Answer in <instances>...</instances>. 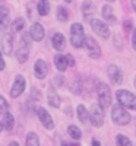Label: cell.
Masks as SVG:
<instances>
[{"instance_id": "6", "label": "cell", "mask_w": 136, "mask_h": 146, "mask_svg": "<svg viewBox=\"0 0 136 146\" xmlns=\"http://www.w3.org/2000/svg\"><path fill=\"white\" fill-rule=\"evenodd\" d=\"M89 120L94 127H101L104 124V110L100 107V104H94L89 113Z\"/></svg>"}, {"instance_id": "7", "label": "cell", "mask_w": 136, "mask_h": 146, "mask_svg": "<svg viewBox=\"0 0 136 146\" xmlns=\"http://www.w3.org/2000/svg\"><path fill=\"white\" fill-rule=\"evenodd\" d=\"M91 28H92V31H94L97 35L103 36L104 40H107L108 36H110V29H108V27H107V23H104V22L100 21V19H91Z\"/></svg>"}, {"instance_id": "32", "label": "cell", "mask_w": 136, "mask_h": 146, "mask_svg": "<svg viewBox=\"0 0 136 146\" xmlns=\"http://www.w3.org/2000/svg\"><path fill=\"white\" fill-rule=\"evenodd\" d=\"M132 45H133V50L136 51V28L133 29V34H132Z\"/></svg>"}, {"instance_id": "13", "label": "cell", "mask_w": 136, "mask_h": 146, "mask_svg": "<svg viewBox=\"0 0 136 146\" xmlns=\"http://www.w3.org/2000/svg\"><path fill=\"white\" fill-rule=\"evenodd\" d=\"M10 25V19H9V9L0 3V31H6Z\"/></svg>"}, {"instance_id": "34", "label": "cell", "mask_w": 136, "mask_h": 146, "mask_svg": "<svg viewBox=\"0 0 136 146\" xmlns=\"http://www.w3.org/2000/svg\"><path fill=\"white\" fill-rule=\"evenodd\" d=\"M61 146H79L75 142H61Z\"/></svg>"}, {"instance_id": "5", "label": "cell", "mask_w": 136, "mask_h": 146, "mask_svg": "<svg viewBox=\"0 0 136 146\" xmlns=\"http://www.w3.org/2000/svg\"><path fill=\"white\" fill-rule=\"evenodd\" d=\"M29 35V34H28ZM27 34L22 35L21 38V47L18 48V53H16V58L19 63H23L28 60V56H29V36Z\"/></svg>"}, {"instance_id": "33", "label": "cell", "mask_w": 136, "mask_h": 146, "mask_svg": "<svg viewBox=\"0 0 136 146\" xmlns=\"http://www.w3.org/2000/svg\"><path fill=\"white\" fill-rule=\"evenodd\" d=\"M66 60H67V64H70V66H75V60H73L72 54H67V56H66Z\"/></svg>"}, {"instance_id": "27", "label": "cell", "mask_w": 136, "mask_h": 146, "mask_svg": "<svg viewBox=\"0 0 136 146\" xmlns=\"http://www.w3.org/2000/svg\"><path fill=\"white\" fill-rule=\"evenodd\" d=\"M116 142H117L119 146H133L132 142H130V139L127 136H125V135H121V133L116 136Z\"/></svg>"}, {"instance_id": "38", "label": "cell", "mask_w": 136, "mask_h": 146, "mask_svg": "<svg viewBox=\"0 0 136 146\" xmlns=\"http://www.w3.org/2000/svg\"><path fill=\"white\" fill-rule=\"evenodd\" d=\"M132 7H133L135 12H136V0H133V2H132Z\"/></svg>"}, {"instance_id": "22", "label": "cell", "mask_w": 136, "mask_h": 146, "mask_svg": "<svg viewBox=\"0 0 136 146\" xmlns=\"http://www.w3.org/2000/svg\"><path fill=\"white\" fill-rule=\"evenodd\" d=\"M67 133H69V136H70L72 139H75V140H79V139L82 137V131H81V129L76 127V126H69Z\"/></svg>"}, {"instance_id": "3", "label": "cell", "mask_w": 136, "mask_h": 146, "mask_svg": "<svg viewBox=\"0 0 136 146\" xmlns=\"http://www.w3.org/2000/svg\"><path fill=\"white\" fill-rule=\"evenodd\" d=\"M85 40H86V36H85V32H83V27L78 22L73 23L70 27V42H72V45L75 48H81V47H83Z\"/></svg>"}, {"instance_id": "21", "label": "cell", "mask_w": 136, "mask_h": 146, "mask_svg": "<svg viewBox=\"0 0 136 146\" xmlns=\"http://www.w3.org/2000/svg\"><path fill=\"white\" fill-rule=\"evenodd\" d=\"M78 117H79V120H81V123H83V124H86L88 123V120H89V114H88V111H86V108L81 104V105H78Z\"/></svg>"}, {"instance_id": "17", "label": "cell", "mask_w": 136, "mask_h": 146, "mask_svg": "<svg viewBox=\"0 0 136 146\" xmlns=\"http://www.w3.org/2000/svg\"><path fill=\"white\" fill-rule=\"evenodd\" d=\"M47 100H48V104L54 108H59L60 107V96L59 94L54 91V88H48V94H47Z\"/></svg>"}, {"instance_id": "39", "label": "cell", "mask_w": 136, "mask_h": 146, "mask_svg": "<svg viewBox=\"0 0 136 146\" xmlns=\"http://www.w3.org/2000/svg\"><path fill=\"white\" fill-rule=\"evenodd\" d=\"M9 146H19V145H18L16 142H10V143H9Z\"/></svg>"}, {"instance_id": "16", "label": "cell", "mask_w": 136, "mask_h": 146, "mask_svg": "<svg viewBox=\"0 0 136 146\" xmlns=\"http://www.w3.org/2000/svg\"><path fill=\"white\" fill-rule=\"evenodd\" d=\"M51 44H53V47L56 48L57 51H63L65 48H66V40H65V36L61 35L60 32H56V34L53 35Z\"/></svg>"}, {"instance_id": "28", "label": "cell", "mask_w": 136, "mask_h": 146, "mask_svg": "<svg viewBox=\"0 0 136 146\" xmlns=\"http://www.w3.org/2000/svg\"><path fill=\"white\" fill-rule=\"evenodd\" d=\"M3 124H5V127H6L7 130H12V129H13L15 120H13V117H12V114H10V113H6V114H5V118H3Z\"/></svg>"}, {"instance_id": "35", "label": "cell", "mask_w": 136, "mask_h": 146, "mask_svg": "<svg viewBox=\"0 0 136 146\" xmlns=\"http://www.w3.org/2000/svg\"><path fill=\"white\" fill-rule=\"evenodd\" d=\"M5 69V60L2 57V53H0V70H3Z\"/></svg>"}, {"instance_id": "1", "label": "cell", "mask_w": 136, "mask_h": 146, "mask_svg": "<svg viewBox=\"0 0 136 146\" xmlns=\"http://www.w3.org/2000/svg\"><path fill=\"white\" fill-rule=\"evenodd\" d=\"M116 96H117L119 105H121L123 108H129V110L136 111V95L135 94H132L127 89H119Z\"/></svg>"}, {"instance_id": "19", "label": "cell", "mask_w": 136, "mask_h": 146, "mask_svg": "<svg viewBox=\"0 0 136 146\" xmlns=\"http://www.w3.org/2000/svg\"><path fill=\"white\" fill-rule=\"evenodd\" d=\"M103 16H104L105 21H108V22H111V23H116V22H117V19H116V16H114V13H113V9H111L110 5H104V6H103Z\"/></svg>"}, {"instance_id": "41", "label": "cell", "mask_w": 136, "mask_h": 146, "mask_svg": "<svg viewBox=\"0 0 136 146\" xmlns=\"http://www.w3.org/2000/svg\"><path fill=\"white\" fill-rule=\"evenodd\" d=\"M0 131H2V124H0Z\"/></svg>"}, {"instance_id": "15", "label": "cell", "mask_w": 136, "mask_h": 146, "mask_svg": "<svg viewBox=\"0 0 136 146\" xmlns=\"http://www.w3.org/2000/svg\"><path fill=\"white\" fill-rule=\"evenodd\" d=\"M12 44H13V35L12 34H5L2 36V50L6 56L12 54Z\"/></svg>"}, {"instance_id": "12", "label": "cell", "mask_w": 136, "mask_h": 146, "mask_svg": "<svg viewBox=\"0 0 136 146\" xmlns=\"http://www.w3.org/2000/svg\"><path fill=\"white\" fill-rule=\"evenodd\" d=\"M29 35H31V38H32L34 41H41V40L44 38V35H45L44 28H43L41 23H38V22L32 23L31 28H29Z\"/></svg>"}, {"instance_id": "36", "label": "cell", "mask_w": 136, "mask_h": 146, "mask_svg": "<svg viewBox=\"0 0 136 146\" xmlns=\"http://www.w3.org/2000/svg\"><path fill=\"white\" fill-rule=\"evenodd\" d=\"M92 146H101V145H100V142H98L97 139H94L92 140Z\"/></svg>"}, {"instance_id": "18", "label": "cell", "mask_w": 136, "mask_h": 146, "mask_svg": "<svg viewBox=\"0 0 136 146\" xmlns=\"http://www.w3.org/2000/svg\"><path fill=\"white\" fill-rule=\"evenodd\" d=\"M54 64L57 67L59 72H65L67 69V60H66V56L63 54H56L54 56Z\"/></svg>"}, {"instance_id": "9", "label": "cell", "mask_w": 136, "mask_h": 146, "mask_svg": "<svg viewBox=\"0 0 136 146\" xmlns=\"http://www.w3.org/2000/svg\"><path fill=\"white\" fill-rule=\"evenodd\" d=\"M85 45H86V50H88V56L91 58H98L101 56V48L98 47L97 41L92 38V36H86Z\"/></svg>"}, {"instance_id": "11", "label": "cell", "mask_w": 136, "mask_h": 146, "mask_svg": "<svg viewBox=\"0 0 136 146\" xmlns=\"http://www.w3.org/2000/svg\"><path fill=\"white\" fill-rule=\"evenodd\" d=\"M108 78H110V80L113 83L120 85L123 82V73H121L120 67L116 66V64H110L108 66Z\"/></svg>"}, {"instance_id": "37", "label": "cell", "mask_w": 136, "mask_h": 146, "mask_svg": "<svg viewBox=\"0 0 136 146\" xmlns=\"http://www.w3.org/2000/svg\"><path fill=\"white\" fill-rule=\"evenodd\" d=\"M125 27H126V29H130V21L125 22Z\"/></svg>"}, {"instance_id": "10", "label": "cell", "mask_w": 136, "mask_h": 146, "mask_svg": "<svg viewBox=\"0 0 136 146\" xmlns=\"http://www.w3.org/2000/svg\"><path fill=\"white\" fill-rule=\"evenodd\" d=\"M37 114H38V118H40V121L43 123V126H44L47 130H53V129H54L53 118H51V115H50V114H48V111H47L45 108L40 107L38 110H37Z\"/></svg>"}, {"instance_id": "23", "label": "cell", "mask_w": 136, "mask_h": 146, "mask_svg": "<svg viewBox=\"0 0 136 146\" xmlns=\"http://www.w3.org/2000/svg\"><path fill=\"white\" fill-rule=\"evenodd\" d=\"M27 146H40L38 136H37L34 131H29L27 135Z\"/></svg>"}, {"instance_id": "2", "label": "cell", "mask_w": 136, "mask_h": 146, "mask_svg": "<svg viewBox=\"0 0 136 146\" xmlns=\"http://www.w3.org/2000/svg\"><path fill=\"white\" fill-rule=\"evenodd\" d=\"M97 94H98V102H100V107L108 108L111 105V89L107 83L104 82H98L97 83Z\"/></svg>"}, {"instance_id": "30", "label": "cell", "mask_w": 136, "mask_h": 146, "mask_svg": "<svg viewBox=\"0 0 136 146\" xmlns=\"http://www.w3.org/2000/svg\"><path fill=\"white\" fill-rule=\"evenodd\" d=\"M70 91H72L73 94L79 95V94H81V91H82V88H81V82H78V80L73 82V83H72V86H70Z\"/></svg>"}, {"instance_id": "40", "label": "cell", "mask_w": 136, "mask_h": 146, "mask_svg": "<svg viewBox=\"0 0 136 146\" xmlns=\"http://www.w3.org/2000/svg\"><path fill=\"white\" fill-rule=\"evenodd\" d=\"M135 86H136V76H135Z\"/></svg>"}, {"instance_id": "31", "label": "cell", "mask_w": 136, "mask_h": 146, "mask_svg": "<svg viewBox=\"0 0 136 146\" xmlns=\"http://www.w3.org/2000/svg\"><path fill=\"white\" fill-rule=\"evenodd\" d=\"M63 78H61V76H56L54 78V86H61V85H63Z\"/></svg>"}, {"instance_id": "25", "label": "cell", "mask_w": 136, "mask_h": 146, "mask_svg": "<svg viewBox=\"0 0 136 146\" xmlns=\"http://www.w3.org/2000/svg\"><path fill=\"white\" fill-rule=\"evenodd\" d=\"M57 19L60 22H66L69 19V12H67L66 7H63V6H59L57 7Z\"/></svg>"}, {"instance_id": "14", "label": "cell", "mask_w": 136, "mask_h": 146, "mask_svg": "<svg viewBox=\"0 0 136 146\" xmlns=\"http://www.w3.org/2000/svg\"><path fill=\"white\" fill-rule=\"evenodd\" d=\"M34 73H35V76L38 78V79H44L47 76V73H48V66L47 63L44 62V60H37V63L34 66Z\"/></svg>"}, {"instance_id": "8", "label": "cell", "mask_w": 136, "mask_h": 146, "mask_svg": "<svg viewBox=\"0 0 136 146\" xmlns=\"http://www.w3.org/2000/svg\"><path fill=\"white\" fill-rule=\"evenodd\" d=\"M25 78H23L22 75H16L15 78V82L13 85H12V89H10V95H12V98H18V96L23 92V89H25Z\"/></svg>"}, {"instance_id": "24", "label": "cell", "mask_w": 136, "mask_h": 146, "mask_svg": "<svg viewBox=\"0 0 136 146\" xmlns=\"http://www.w3.org/2000/svg\"><path fill=\"white\" fill-rule=\"evenodd\" d=\"M82 12H83V15L88 18V15H92V13H95V6H94V3L92 2H85L83 5H82Z\"/></svg>"}, {"instance_id": "26", "label": "cell", "mask_w": 136, "mask_h": 146, "mask_svg": "<svg viewBox=\"0 0 136 146\" xmlns=\"http://www.w3.org/2000/svg\"><path fill=\"white\" fill-rule=\"evenodd\" d=\"M23 28H25V21H23V18H18L12 23V32H19Z\"/></svg>"}, {"instance_id": "4", "label": "cell", "mask_w": 136, "mask_h": 146, "mask_svg": "<svg viewBox=\"0 0 136 146\" xmlns=\"http://www.w3.org/2000/svg\"><path fill=\"white\" fill-rule=\"evenodd\" d=\"M111 120L119 126H126L130 123V114L121 105H114L111 108Z\"/></svg>"}, {"instance_id": "29", "label": "cell", "mask_w": 136, "mask_h": 146, "mask_svg": "<svg viewBox=\"0 0 136 146\" xmlns=\"http://www.w3.org/2000/svg\"><path fill=\"white\" fill-rule=\"evenodd\" d=\"M7 108H9V105H7V102H6V100L3 98L2 95H0V114H6L7 113Z\"/></svg>"}, {"instance_id": "20", "label": "cell", "mask_w": 136, "mask_h": 146, "mask_svg": "<svg viewBox=\"0 0 136 146\" xmlns=\"http://www.w3.org/2000/svg\"><path fill=\"white\" fill-rule=\"evenodd\" d=\"M37 10H38V15H41V16L48 15V12H50V3L47 0H41V2L37 3Z\"/></svg>"}]
</instances>
